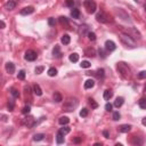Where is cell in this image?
Wrapping results in <instances>:
<instances>
[{
    "mask_svg": "<svg viewBox=\"0 0 146 146\" xmlns=\"http://www.w3.org/2000/svg\"><path fill=\"white\" fill-rule=\"evenodd\" d=\"M116 68H118L119 73L121 74V77H122L123 79H130V77H131V71H130L129 66H128L125 63H123V62L118 63Z\"/></svg>",
    "mask_w": 146,
    "mask_h": 146,
    "instance_id": "1",
    "label": "cell"
},
{
    "mask_svg": "<svg viewBox=\"0 0 146 146\" xmlns=\"http://www.w3.org/2000/svg\"><path fill=\"white\" fill-rule=\"evenodd\" d=\"M78 105H79V100H78L77 98H68V99H66L65 103H64L63 110L66 112H72L77 108Z\"/></svg>",
    "mask_w": 146,
    "mask_h": 146,
    "instance_id": "2",
    "label": "cell"
},
{
    "mask_svg": "<svg viewBox=\"0 0 146 146\" xmlns=\"http://www.w3.org/2000/svg\"><path fill=\"white\" fill-rule=\"evenodd\" d=\"M119 38H120L121 42H122L124 46H127V47H131V48L136 47V41H135V39L131 38L130 35H128V34L124 33V32L119 34Z\"/></svg>",
    "mask_w": 146,
    "mask_h": 146,
    "instance_id": "3",
    "label": "cell"
},
{
    "mask_svg": "<svg viewBox=\"0 0 146 146\" xmlns=\"http://www.w3.org/2000/svg\"><path fill=\"white\" fill-rule=\"evenodd\" d=\"M122 31L124 32V33H127L128 35H130L131 38H134L135 40H136V39H140L141 38L140 33H139L135 27H122Z\"/></svg>",
    "mask_w": 146,
    "mask_h": 146,
    "instance_id": "4",
    "label": "cell"
},
{
    "mask_svg": "<svg viewBox=\"0 0 146 146\" xmlns=\"http://www.w3.org/2000/svg\"><path fill=\"white\" fill-rule=\"evenodd\" d=\"M83 6L89 14H94L96 11V8H97L96 2L94 1V0H86V1L83 2Z\"/></svg>",
    "mask_w": 146,
    "mask_h": 146,
    "instance_id": "5",
    "label": "cell"
},
{
    "mask_svg": "<svg viewBox=\"0 0 146 146\" xmlns=\"http://www.w3.org/2000/svg\"><path fill=\"white\" fill-rule=\"evenodd\" d=\"M23 124L26 125L27 128H32L36 124V122H35L33 116H26L25 119H23Z\"/></svg>",
    "mask_w": 146,
    "mask_h": 146,
    "instance_id": "6",
    "label": "cell"
},
{
    "mask_svg": "<svg viewBox=\"0 0 146 146\" xmlns=\"http://www.w3.org/2000/svg\"><path fill=\"white\" fill-rule=\"evenodd\" d=\"M36 56H38V55H36V52L34 51V50H32V49L26 50V52H25V59H26V61H29V62L35 61Z\"/></svg>",
    "mask_w": 146,
    "mask_h": 146,
    "instance_id": "7",
    "label": "cell"
},
{
    "mask_svg": "<svg viewBox=\"0 0 146 146\" xmlns=\"http://www.w3.org/2000/svg\"><path fill=\"white\" fill-rule=\"evenodd\" d=\"M105 49H106L107 51H113V50L116 49V46L112 40H107L106 42H105Z\"/></svg>",
    "mask_w": 146,
    "mask_h": 146,
    "instance_id": "8",
    "label": "cell"
},
{
    "mask_svg": "<svg viewBox=\"0 0 146 146\" xmlns=\"http://www.w3.org/2000/svg\"><path fill=\"white\" fill-rule=\"evenodd\" d=\"M96 20H97L99 23H107V16L105 13L100 11V13H98L97 15H96Z\"/></svg>",
    "mask_w": 146,
    "mask_h": 146,
    "instance_id": "9",
    "label": "cell"
},
{
    "mask_svg": "<svg viewBox=\"0 0 146 146\" xmlns=\"http://www.w3.org/2000/svg\"><path fill=\"white\" fill-rule=\"evenodd\" d=\"M34 11V8L32 6H29V7H25V8H23L22 10L20 11V14L21 15H23V16H26V15H31L32 13Z\"/></svg>",
    "mask_w": 146,
    "mask_h": 146,
    "instance_id": "10",
    "label": "cell"
},
{
    "mask_svg": "<svg viewBox=\"0 0 146 146\" xmlns=\"http://www.w3.org/2000/svg\"><path fill=\"white\" fill-rule=\"evenodd\" d=\"M6 71L7 73H9V74H13V73H15V65H14V63H11V62H8V63H6Z\"/></svg>",
    "mask_w": 146,
    "mask_h": 146,
    "instance_id": "11",
    "label": "cell"
},
{
    "mask_svg": "<svg viewBox=\"0 0 146 146\" xmlns=\"http://www.w3.org/2000/svg\"><path fill=\"white\" fill-rule=\"evenodd\" d=\"M15 7H16V2L14 1V0H9V1L5 5V8H6L7 10H13V9H15Z\"/></svg>",
    "mask_w": 146,
    "mask_h": 146,
    "instance_id": "12",
    "label": "cell"
},
{
    "mask_svg": "<svg viewBox=\"0 0 146 146\" xmlns=\"http://www.w3.org/2000/svg\"><path fill=\"white\" fill-rule=\"evenodd\" d=\"M52 55H54L55 57H57V58H59V57H62V52H61V48H59V46H55L54 49H52Z\"/></svg>",
    "mask_w": 146,
    "mask_h": 146,
    "instance_id": "13",
    "label": "cell"
},
{
    "mask_svg": "<svg viewBox=\"0 0 146 146\" xmlns=\"http://www.w3.org/2000/svg\"><path fill=\"white\" fill-rule=\"evenodd\" d=\"M131 130V125L130 124H122L119 127V131L120 132H128Z\"/></svg>",
    "mask_w": 146,
    "mask_h": 146,
    "instance_id": "14",
    "label": "cell"
},
{
    "mask_svg": "<svg viewBox=\"0 0 146 146\" xmlns=\"http://www.w3.org/2000/svg\"><path fill=\"white\" fill-rule=\"evenodd\" d=\"M79 34L80 35H82L83 36L84 34H88V26H87V25H81V26L79 27Z\"/></svg>",
    "mask_w": 146,
    "mask_h": 146,
    "instance_id": "15",
    "label": "cell"
},
{
    "mask_svg": "<svg viewBox=\"0 0 146 146\" xmlns=\"http://www.w3.org/2000/svg\"><path fill=\"white\" fill-rule=\"evenodd\" d=\"M123 103H124V98H123V97H118L115 99V102H114V106L119 108V107H121L123 105Z\"/></svg>",
    "mask_w": 146,
    "mask_h": 146,
    "instance_id": "16",
    "label": "cell"
},
{
    "mask_svg": "<svg viewBox=\"0 0 146 146\" xmlns=\"http://www.w3.org/2000/svg\"><path fill=\"white\" fill-rule=\"evenodd\" d=\"M112 96H113V91H112V90L106 89V90L104 91V99L105 100H110L112 98Z\"/></svg>",
    "mask_w": 146,
    "mask_h": 146,
    "instance_id": "17",
    "label": "cell"
},
{
    "mask_svg": "<svg viewBox=\"0 0 146 146\" xmlns=\"http://www.w3.org/2000/svg\"><path fill=\"white\" fill-rule=\"evenodd\" d=\"M94 86H95V81H94L93 79H88L84 82V88L86 89H90V88H93Z\"/></svg>",
    "mask_w": 146,
    "mask_h": 146,
    "instance_id": "18",
    "label": "cell"
},
{
    "mask_svg": "<svg viewBox=\"0 0 146 146\" xmlns=\"http://www.w3.org/2000/svg\"><path fill=\"white\" fill-rule=\"evenodd\" d=\"M131 144L132 145H141V144H143V140H141L140 138H139V137H136V136H134L131 138Z\"/></svg>",
    "mask_w": 146,
    "mask_h": 146,
    "instance_id": "19",
    "label": "cell"
},
{
    "mask_svg": "<svg viewBox=\"0 0 146 146\" xmlns=\"http://www.w3.org/2000/svg\"><path fill=\"white\" fill-rule=\"evenodd\" d=\"M68 122H70V119H68L67 116H61V118L58 119V123H59V124H62V125L67 124Z\"/></svg>",
    "mask_w": 146,
    "mask_h": 146,
    "instance_id": "20",
    "label": "cell"
},
{
    "mask_svg": "<svg viewBox=\"0 0 146 146\" xmlns=\"http://www.w3.org/2000/svg\"><path fill=\"white\" fill-rule=\"evenodd\" d=\"M68 59H70L72 63H77V62L79 61V55H78L77 52H73V54H71L70 56H68Z\"/></svg>",
    "mask_w": 146,
    "mask_h": 146,
    "instance_id": "21",
    "label": "cell"
},
{
    "mask_svg": "<svg viewBox=\"0 0 146 146\" xmlns=\"http://www.w3.org/2000/svg\"><path fill=\"white\" fill-rule=\"evenodd\" d=\"M61 41H62V43H63V45H68V43H70V41H71L70 35H68V34H64V35L62 36Z\"/></svg>",
    "mask_w": 146,
    "mask_h": 146,
    "instance_id": "22",
    "label": "cell"
},
{
    "mask_svg": "<svg viewBox=\"0 0 146 146\" xmlns=\"http://www.w3.org/2000/svg\"><path fill=\"white\" fill-rule=\"evenodd\" d=\"M71 16H72L73 18H75V20H78V18L80 17V10L77 8H73L72 11H71Z\"/></svg>",
    "mask_w": 146,
    "mask_h": 146,
    "instance_id": "23",
    "label": "cell"
},
{
    "mask_svg": "<svg viewBox=\"0 0 146 146\" xmlns=\"http://www.w3.org/2000/svg\"><path fill=\"white\" fill-rule=\"evenodd\" d=\"M33 91H34V94H35L36 96L42 95V90H41V88H40L39 84H34V86H33Z\"/></svg>",
    "mask_w": 146,
    "mask_h": 146,
    "instance_id": "24",
    "label": "cell"
},
{
    "mask_svg": "<svg viewBox=\"0 0 146 146\" xmlns=\"http://www.w3.org/2000/svg\"><path fill=\"white\" fill-rule=\"evenodd\" d=\"M70 131H71V128H70V127H66V124L64 125L63 128H61V129L58 130V132H61V134H63L64 136H65V135H67Z\"/></svg>",
    "mask_w": 146,
    "mask_h": 146,
    "instance_id": "25",
    "label": "cell"
},
{
    "mask_svg": "<svg viewBox=\"0 0 146 146\" xmlns=\"http://www.w3.org/2000/svg\"><path fill=\"white\" fill-rule=\"evenodd\" d=\"M56 141H57V144H63L64 143V135L61 134V132H57V135H56Z\"/></svg>",
    "mask_w": 146,
    "mask_h": 146,
    "instance_id": "26",
    "label": "cell"
},
{
    "mask_svg": "<svg viewBox=\"0 0 146 146\" xmlns=\"http://www.w3.org/2000/svg\"><path fill=\"white\" fill-rule=\"evenodd\" d=\"M52 98H54V102H56V103H59V102H62V100H63V98H62V95H61L59 93H57V91L54 94Z\"/></svg>",
    "mask_w": 146,
    "mask_h": 146,
    "instance_id": "27",
    "label": "cell"
},
{
    "mask_svg": "<svg viewBox=\"0 0 146 146\" xmlns=\"http://www.w3.org/2000/svg\"><path fill=\"white\" fill-rule=\"evenodd\" d=\"M59 23H61L62 25H64V26H68V18L64 17V16H61V17H59Z\"/></svg>",
    "mask_w": 146,
    "mask_h": 146,
    "instance_id": "28",
    "label": "cell"
},
{
    "mask_svg": "<svg viewBox=\"0 0 146 146\" xmlns=\"http://www.w3.org/2000/svg\"><path fill=\"white\" fill-rule=\"evenodd\" d=\"M43 138H45V135H43V134H35L33 136V140L34 141H40V140H42Z\"/></svg>",
    "mask_w": 146,
    "mask_h": 146,
    "instance_id": "29",
    "label": "cell"
},
{
    "mask_svg": "<svg viewBox=\"0 0 146 146\" xmlns=\"http://www.w3.org/2000/svg\"><path fill=\"white\" fill-rule=\"evenodd\" d=\"M138 105L140 108H146V98H140V99L138 100Z\"/></svg>",
    "mask_w": 146,
    "mask_h": 146,
    "instance_id": "30",
    "label": "cell"
},
{
    "mask_svg": "<svg viewBox=\"0 0 146 146\" xmlns=\"http://www.w3.org/2000/svg\"><path fill=\"white\" fill-rule=\"evenodd\" d=\"M95 49H93V48H88V49H86V55L89 57H94L95 56Z\"/></svg>",
    "mask_w": 146,
    "mask_h": 146,
    "instance_id": "31",
    "label": "cell"
},
{
    "mask_svg": "<svg viewBox=\"0 0 146 146\" xmlns=\"http://www.w3.org/2000/svg\"><path fill=\"white\" fill-rule=\"evenodd\" d=\"M48 75H49V77H56V75H57V70L55 67H50L49 70H48Z\"/></svg>",
    "mask_w": 146,
    "mask_h": 146,
    "instance_id": "32",
    "label": "cell"
},
{
    "mask_svg": "<svg viewBox=\"0 0 146 146\" xmlns=\"http://www.w3.org/2000/svg\"><path fill=\"white\" fill-rule=\"evenodd\" d=\"M80 66H81L82 68H89V67L91 66V64L89 63L88 61H82L81 64H80Z\"/></svg>",
    "mask_w": 146,
    "mask_h": 146,
    "instance_id": "33",
    "label": "cell"
},
{
    "mask_svg": "<svg viewBox=\"0 0 146 146\" xmlns=\"http://www.w3.org/2000/svg\"><path fill=\"white\" fill-rule=\"evenodd\" d=\"M89 104H90V106H91V108H93V110H95V108H97V107H98V104L93 99V98H89Z\"/></svg>",
    "mask_w": 146,
    "mask_h": 146,
    "instance_id": "34",
    "label": "cell"
},
{
    "mask_svg": "<svg viewBox=\"0 0 146 146\" xmlns=\"http://www.w3.org/2000/svg\"><path fill=\"white\" fill-rule=\"evenodd\" d=\"M10 94H11V95H13L15 98H18V97H20V93H18V90H17V89H15V88H11V89H10Z\"/></svg>",
    "mask_w": 146,
    "mask_h": 146,
    "instance_id": "35",
    "label": "cell"
},
{
    "mask_svg": "<svg viewBox=\"0 0 146 146\" xmlns=\"http://www.w3.org/2000/svg\"><path fill=\"white\" fill-rule=\"evenodd\" d=\"M87 115H88V108L84 107V108H82L81 111H80V116H81V118H86Z\"/></svg>",
    "mask_w": 146,
    "mask_h": 146,
    "instance_id": "36",
    "label": "cell"
},
{
    "mask_svg": "<svg viewBox=\"0 0 146 146\" xmlns=\"http://www.w3.org/2000/svg\"><path fill=\"white\" fill-rule=\"evenodd\" d=\"M17 78L20 80H24L25 79V71L24 70H21L20 72H18V74H17Z\"/></svg>",
    "mask_w": 146,
    "mask_h": 146,
    "instance_id": "37",
    "label": "cell"
},
{
    "mask_svg": "<svg viewBox=\"0 0 146 146\" xmlns=\"http://www.w3.org/2000/svg\"><path fill=\"white\" fill-rule=\"evenodd\" d=\"M87 35H88V39L90 41H95L96 40V34L94 33V32H88V34H87Z\"/></svg>",
    "mask_w": 146,
    "mask_h": 146,
    "instance_id": "38",
    "label": "cell"
},
{
    "mask_svg": "<svg viewBox=\"0 0 146 146\" xmlns=\"http://www.w3.org/2000/svg\"><path fill=\"white\" fill-rule=\"evenodd\" d=\"M30 111H31V107H30L29 105H25V106L23 107V110H22V113L23 114H29Z\"/></svg>",
    "mask_w": 146,
    "mask_h": 146,
    "instance_id": "39",
    "label": "cell"
},
{
    "mask_svg": "<svg viewBox=\"0 0 146 146\" xmlns=\"http://www.w3.org/2000/svg\"><path fill=\"white\" fill-rule=\"evenodd\" d=\"M120 118H121L120 113H119V112H114V113H113V116H112V119H113L114 121H118V120H120Z\"/></svg>",
    "mask_w": 146,
    "mask_h": 146,
    "instance_id": "40",
    "label": "cell"
},
{
    "mask_svg": "<svg viewBox=\"0 0 146 146\" xmlns=\"http://www.w3.org/2000/svg\"><path fill=\"white\" fill-rule=\"evenodd\" d=\"M66 2V6L70 7V8H73V6H74V1L73 0H65Z\"/></svg>",
    "mask_w": 146,
    "mask_h": 146,
    "instance_id": "41",
    "label": "cell"
},
{
    "mask_svg": "<svg viewBox=\"0 0 146 146\" xmlns=\"http://www.w3.org/2000/svg\"><path fill=\"white\" fill-rule=\"evenodd\" d=\"M97 75H98V78H104V70H103V68H98Z\"/></svg>",
    "mask_w": 146,
    "mask_h": 146,
    "instance_id": "42",
    "label": "cell"
},
{
    "mask_svg": "<svg viewBox=\"0 0 146 146\" xmlns=\"http://www.w3.org/2000/svg\"><path fill=\"white\" fill-rule=\"evenodd\" d=\"M138 78L139 79H146V71H141V72H139Z\"/></svg>",
    "mask_w": 146,
    "mask_h": 146,
    "instance_id": "43",
    "label": "cell"
},
{
    "mask_svg": "<svg viewBox=\"0 0 146 146\" xmlns=\"http://www.w3.org/2000/svg\"><path fill=\"white\" fill-rule=\"evenodd\" d=\"M48 24L50 25V26H54L55 24H56V21H55L54 17H50L49 20H48Z\"/></svg>",
    "mask_w": 146,
    "mask_h": 146,
    "instance_id": "44",
    "label": "cell"
},
{
    "mask_svg": "<svg viewBox=\"0 0 146 146\" xmlns=\"http://www.w3.org/2000/svg\"><path fill=\"white\" fill-rule=\"evenodd\" d=\"M112 108H113V105H112L111 103H107V104L105 105V110H106L107 112H111Z\"/></svg>",
    "mask_w": 146,
    "mask_h": 146,
    "instance_id": "45",
    "label": "cell"
},
{
    "mask_svg": "<svg viewBox=\"0 0 146 146\" xmlns=\"http://www.w3.org/2000/svg\"><path fill=\"white\" fill-rule=\"evenodd\" d=\"M43 71V66H38V67H35V70H34V72L36 73V74H40L41 72Z\"/></svg>",
    "mask_w": 146,
    "mask_h": 146,
    "instance_id": "46",
    "label": "cell"
},
{
    "mask_svg": "<svg viewBox=\"0 0 146 146\" xmlns=\"http://www.w3.org/2000/svg\"><path fill=\"white\" fill-rule=\"evenodd\" d=\"M7 106H8V110H9V111H13V110H14V103H13V102H9Z\"/></svg>",
    "mask_w": 146,
    "mask_h": 146,
    "instance_id": "47",
    "label": "cell"
},
{
    "mask_svg": "<svg viewBox=\"0 0 146 146\" xmlns=\"http://www.w3.org/2000/svg\"><path fill=\"white\" fill-rule=\"evenodd\" d=\"M98 52H99V56L102 57V58H105V57H106V55H105V52H104V50H103V49H99V51H98Z\"/></svg>",
    "mask_w": 146,
    "mask_h": 146,
    "instance_id": "48",
    "label": "cell"
},
{
    "mask_svg": "<svg viewBox=\"0 0 146 146\" xmlns=\"http://www.w3.org/2000/svg\"><path fill=\"white\" fill-rule=\"evenodd\" d=\"M80 141H81V138H80V137H75V138L73 139V143H75V144H79Z\"/></svg>",
    "mask_w": 146,
    "mask_h": 146,
    "instance_id": "49",
    "label": "cell"
},
{
    "mask_svg": "<svg viewBox=\"0 0 146 146\" xmlns=\"http://www.w3.org/2000/svg\"><path fill=\"white\" fill-rule=\"evenodd\" d=\"M103 135H104L105 138H108V137H110V134H108V131H107V130H104V131H103Z\"/></svg>",
    "mask_w": 146,
    "mask_h": 146,
    "instance_id": "50",
    "label": "cell"
},
{
    "mask_svg": "<svg viewBox=\"0 0 146 146\" xmlns=\"http://www.w3.org/2000/svg\"><path fill=\"white\" fill-rule=\"evenodd\" d=\"M135 1H136L137 4H143V2L145 1V0H135Z\"/></svg>",
    "mask_w": 146,
    "mask_h": 146,
    "instance_id": "51",
    "label": "cell"
},
{
    "mask_svg": "<svg viewBox=\"0 0 146 146\" xmlns=\"http://www.w3.org/2000/svg\"><path fill=\"white\" fill-rule=\"evenodd\" d=\"M141 123H143L144 125H146V118H144L143 120H141Z\"/></svg>",
    "mask_w": 146,
    "mask_h": 146,
    "instance_id": "52",
    "label": "cell"
},
{
    "mask_svg": "<svg viewBox=\"0 0 146 146\" xmlns=\"http://www.w3.org/2000/svg\"><path fill=\"white\" fill-rule=\"evenodd\" d=\"M5 26H6V25H5V22L1 21V29H5Z\"/></svg>",
    "mask_w": 146,
    "mask_h": 146,
    "instance_id": "53",
    "label": "cell"
},
{
    "mask_svg": "<svg viewBox=\"0 0 146 146\" xmlns=\"http://www.w3.org/2000/svg\"><path fill=\"white\" fill-rule=\"evenodd\" d=\"M2 121H7V118H6V115H2Z\"/></svg>",
    "mask_w": 146,
    "mask_h": 146,
    "instance_id": "54",
    "label": "cell"
},
{
    "mask_svg": "<svg viewBox=\"0 0 146 146\" xmlns=\"http://www.w3.org/2000/svg\"><path fill=\"white\" fill-rule=\"evenodd\" d=\"M145 90H146V86H145Z\"/></svg>",
    "mask_w": 146,
    "mask_h": 146,
    "instance_id": "55",
    "label": "cell"
}]
</instances>
